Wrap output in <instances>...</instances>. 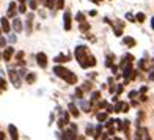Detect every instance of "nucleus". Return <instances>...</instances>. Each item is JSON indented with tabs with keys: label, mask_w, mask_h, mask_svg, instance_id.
Masks as SVG:
<instances>
[{
	"label": "nucleus",
	"mask_w": 154,
	"mask_h": 140,
	"mask_svg": "<svg viewBox=\"0 0 154 140\" xmlns=\"http://www.w3.org/2000/svg\"><path fill=\"white\" fill-rule=\"evenodd\" d=\"M54 73H55V76H58V77H61V79H65L68 83H75V82H77V77L74 76V73H71L69 69L63 68V66H55V68H54Z\"/></svg>",
	"instance_id": "1"
},
{
	"label": "nucleus",
	"mask_w": 154,
	"mask_h": 140,
	"mask_svg": "<svg viewBox=\"0 0 154 140\" xmlns=\"http://www.w3.org/2000/svg\"><path fill=\"white\" fill-rule=\"evenodd\" d=\"M75 58L79 60V63H83V60H87V47L85 46H77L75 47Z\"/></svg>",
	"instance_id": "2"
},
{
	"label": "nucleus",
	"mask_w": 154,
	"mask_h": 140,
	"mask_svg": "<svg viewBox=\"0 0 154 140\" xmlns=\"http://www.w3.org/2000/svg\"><path fill=\"white\" fill-rule=\"evenodd\" d=\"M36 61H38V65H39L41 68H46V66H47V57H46V54L39 52V54L36 55Z\"/></svg>",
	"instance_id": "3"
},
{
	"label": "nucleus",
	"mask_w": 154,
	"mask_h": 140,
	"mask_svg": "<svg viewBox=\"0 0 154 140\" xmlns=\"http://www.w3.org/2000/svg\"><path fill=\"white\" fill-rule=\"evenodd\" d=\"M63 25H65V30H71V13L69 11H66L63 16Z\"/></svg>",
	"instance_id": "4"
},
{
	"label": "nucleus",
	"mask_w": 154,
	"mask_h": 140,
	"mask_svg": "<svg viewBox=\"0 0 154 140\" xmlns=\"http://www.w3.org/2000/svg\"><path fill=\"white\" fill-rule=\"evenodd\" d=\"M0 25H2V30H3L5 33H8L10 29H11V27H10V22H8V19H6V17H2V19H0Z\"/></svg>",
	"instance_id": "5"
},
{
	"label": "nucleus",
	"mask_w": 154,
	"mask_h": 140,
	"mask_svg": "<svg viewBox=\"0 0 154 140\" xmlns=\"http://www.w3.org/2000/svg\"><path fill=\"white\" fill-rule=\"evenodd\" d=\"M13 54H14V47H6V51L3 52V60L5 61H10Z\"/></svg>",
	"instance_id": "6"
},
{
	"label": "nucleus",
	"mask_w": 154,
	"mask_h": 140,
	"mask_svg": "<svg viewBox=\"0 0 154 140\" xmlns=\"http://www.w3.org/2000/svg\"><path fill=\"white\" fill-rule=\"evenodd\" d=\"M10 79H11V82L14 83V85L19 88L20 85H19V79H17V74H16V71H10Z\"/></svg>",
	"instance_id": "7"
},
{
	"label": "nucleus",
	"mask_w": 154,
	"mask_h": 140,
	"mask_svg": "<svg viewBox=\"0 0 154 140\" xmlns=\"http://www.w3.org/2000/svg\"><path fill=\"white\" fill-rule=\"evenodd\" d=\"M61 137H65V138H75V129L71 128V131H65V134H63Z\"/></svg>",
	"instance_id": "8"
},
{
	"label": "nucleus",
	"mask_w": 154,
	"mask_h": 140,
	"mask_svg": "<svg viewBox=\"0 0 154 140\" xmlns=\"http://www.w3.org/2000/svg\"><path fill=\"white\" fill-rule=\"evenodd\" d=\"M8 131H10V134H11V138H17V137H19V135H17V129H16L13 124L8 126Z\"/></svg>",
	"instance_id": "9"
},
{
	"label": "nucleus",
	"mask_w": 154,
	"mask_h": 140,
	"mask_svg": "<svg viewBox=\"0 0 154 140\" xmlns=\"http://www.w3.org/2000/svg\"><path fill=\"white\" fill-rule=\"evenodd\" d=\"M68 124V114H65V117H61L58 120V128H63V126Z\"/></svg>",
	"instance_id": "10"
},
{
	"label": "nucleus",
	"mask_w": 154,
	"mask_h": 140,
	"mask_svg": "<svg viewBox=\"0 0 154 140\" xmlns=\"http://www.w3.org/2000/svg\"><path fill=\"white\" fill-rule=\"evenodd\" d=\"M13 27H14L16 32H20V30H22V24H20L19 19H14V20H13Z\"/></svg>",
	"instance_id": "11"
},
{
	"label": "nucleus",
	"mask_w": 154,
	"mask_h": 140,
	"mask_svg": "<svg viewBox=\"0 0 154 140\" xmlns=\"http://www.w3.org/2000/svg\"><path fill=\"white\" fill-rule=\"evenodd\" d=\"M14 11H16V3L11 2V3H10V10H8V16L13 17V16H14Z\"/></svg>",
	"instance_id": "12"
},
{
	"label": "nucleus",
	"mask_w": 154,
	"mask_h": 140,
	"mask_svg": "<svg viewBox=\"0 0 154 140\" xmlns=\"http://www.w3.org/2000/svg\"><path fill=\"white\" fill-rule=\"evenodd\" d=\"M69 112H71L74 117H79V110H77V107L74 106V104H69Z\"/></svg>",
	"instance_id": "13"
},
{
	"label": "nucleus",
	"mask_w": 154,
	"mask_h": 140,
	"mask_svg": "<svg viewBox=\"0 0 154 140\" xmlns=\"http://www.w3.org/2000/svg\"><path fill=\"white\" fill-rule=\"evenodd\" d=\"M131 73H132V66H131V65H128V66L124 68V73H123V76H124L126 79H128L129 76H131Z\"/></svg>",
	"instance_id": "14"
},
{
	"label": "nucleus",
	"mask_w": 154,
	"mask_h": 140,
	"mask_svg": "<svg viewBox=\"0 0 154 140\" xmlns=\"http://www.w3.org/2000/svg\"><path fill=\"white\" fill-rule=\"evenodd\" d=\"M79 104H80V107H82L83 110H85V112H90V104H88L87 101H80Z\"/></svg>",
	"instance_id": "15"
},
{
	"label": "nucleus",
	"mask_w": 154,
	"mask_h": 140,
	"mask_svg": "<svg viewBox=\"0 0 154 140\" xmlns=\"http://www.w3.org/2000/svg\"><path fill=\"white\" fill-rule=\"evenodd\" d=\"M32 19H33V14H29V17H27V32L32 30Z\"/></svg>",
	"instance_id": "16"
},
{
	"label": "nucleus",
	"mask_w": 154,
	"mask_h": 140,
	"mask_svg": "<svg viewBox=\"0 0 154 140\" xmlns=\"http://www.w3.org/2000/svg\"><path fill=\"white\" fill-rule=\"evenodd\" d=\"M123 41H124V44H129V46H134V44H135L134 38H129V36H126V38L123 39Z\"/></svg>",
	"instance_id": "17"
},
{
	"label": "nucleus",
	"mask_w": 154,
	"mask_h": 140,
	"mask_svg": "<svg viewBox=\"0 0 154 140\" xmlns=\"http://www.w3.org/2000/svg\"><path fill=\"white\" fill-rule=\"evenodd\" d=\"M68 58H66V55H58V57H55V61H57V63H63V61H66Z\"/></svg>",
	"instance_id": "18"
},
{
	"label": "nucleus",
	"mask_w": 154,
	"mask_h": 140,
	"mask_svg": "<svg viewBox=\"0 0 154 140\" xmlns=\"http://www.w3.org/2000/svg\"><path fill=\"white\" fill-rule=\"evenodd\" d=\"M96 118H97V121H106L107 120V114H97Z\"/></svg>",
	"instance_id": "19"
},
{
	"label": "nucleus",
	"mask_w": 154,
	"mask_h": 140,
	"mask_svg": "<svg viewBox=\"0 0 154 140\" xmlns=\"http://www.w3.org/2000/svg\"><path fill=\"white\" fill-rule=\"evenodd\" d=\"M35 79H36V76H35V74H29V76H25V80L29 82V83L35 82Z\"/></svg>",
	"instance_id": "20"
},
{
	"label": "nucleus",
	"mask_w": 154,
	"mask_h": 140,
	"mask_svg": "<svg viewBox=\"0 0 154 140\" xmlns=\"http://www.w3.org/2000/svg\"><path fill=\"white\" fill-rule=\"evenodd\" d=\"M46 6H47V8H54V6H55V0H46Z\"/></svg>",
	"instance_id": "21"
},
{
	"label": "nucleus",
	"mask_w": 154,
	"mask_h": 140,
	"mask_svg": "<svg viewBox=\"0 0 154 140\" xmlns=\"http://www.w3.org/2000/svg\"><path fill=\"white\" fill-rule=\"evenodd\" d=\"M135 19L138 20V22H143V20H145V14H143V13H138V14L135 16Z\"/></svg>",
	"instance_id": "22"
},
{
	"label": "nucleus",
	"mask_w": 154,
	"mask_h": 140,
	"mask_svg": "<svg viewBox=\"0 0 154 140\" xmlns=\"http://www.w3.org/2000/svg\"><path fill=\"white\" fill-rule=\"evenodd\" d=\"M29 5L32 10H36V0H29Z\"/></svg>",
	"instance_id": "23"
},
{
	"label": "nucleus",
	"mask_w": 154,
	"mask_h": 140,
	"mask_svg": "<svg viewBox=\"0 0 154 140\" xmlns=\"http://www.w3.org/2000/svg\"><path fill=\"white\" fill-rule=\"evenodd\" d=\"M19 13H25L27 11V8H25V5L24 3H20V6H19V10H17Z\"/></svg>",
	"instance_id": "24"
},
{
	"label": "nucleus",
	"mask_w": 154,
	"mask_h": 140,
	"mask_svg": "<svg viewBox=\"0 0 154 140\" xmlns=\"http://www.w3.org/2000/svg\"><path fill=\"white\" fill-rule=\"evenodd\" d=\"M6 87V82H5V79L3 77H0V88H5Z\"/></svg>",
	"instance_id": "25"
},
{
	"label": "nucleus",
	"mask_w": 154,
	"mask_h": 140,
	"mask_svg": "<svg viewBox=\"0 0 154 140\" xmlns=\"http://www.w3.org/2000/svg\"><path fill=\"white\" fill-rule=\"evenodd\" d=\"M77 20H80V22H83V14H82V13H77Z\"/></svg>",
	"instance_id": "26"
},
{
	"label": "nucleus",
	"mask_w": 154,
	"mask_h": 140,
	"mask_svg": "<svg viewBox=\"0 0 154 140\" xmlns=\"http://www.w3.org/2000/svg\"><path fill=\"white\" fill-rule=\"evenodd\" d=\"M57 2H58L57 3V8L58 10H63V0H57Z\"/></svg>",
	"instance_id": "27"
},
{
	"label": "nucleus",
	"mask_w": 154,
	"mask_h": 140,
	"mask_svg": "<svg viewBox=\"0 0 154 140\" xmlns=\"http://www.w3.org/2000/svg\"><path fill=\"white\" fill-rule=\"evenodd\" d=\"M6 44V39L5 38H2V36H0V47H3Z\"/></svg>",
	"instance_id": "28"
},
{
	"label": "nucleus",
	"mask_w": 154,
	"mask_h": 140,
	"mask_svg": "<svg viewBox=\"0 0 154 140\" xmlns=\"http://www.w3.org/2000/svg\"><path fill=\"white\" fill-rule=\"evenodd\" d=\"M88 29V24H82L80 25V30H87Z\"/></svg>",
	"instance_id": "29"
},
{
	"label": "nucleus",
	"mask_w": 154,
	"mask_h": 140,
	"mask_svg": "<svg viewBox=\"0 0 154 140\" xmlns=\"http://www.w3.org/2000/svg\"><path fill=\"white\" fill-rule=\"evenodd\" d=\"M75 95L80 98V96H82V90H80V88H77V90H75Z\"/></svg>",
	"instance_id": "30"
},
{
	"label": "nucleus",
	"mask_w": 154,
	"mask_h": 140,
	"mask_svg": "<svg viewBox=\"0 0 154 140\" xmlns=\"http://www.w3.org/2000/svg\"><path fill=\"white\" fill-rule=\"evenodd\" d=\"M91 96H93V99H97V98H99V93H97V92H94Z\"/></svg>",
	"instance_id": "31"
},
{
	"label": "nucleus",
	"mask_w": 154,
	"mask_h": 140,
	"mask_svg": "<svg viewBox=\"0 0 154 140\" xmlns=\"http://www.w3.org/2000/svg\"><path fill=\"white\" fill-rule=\"evenodd\" d=\"M126 17H128L129 20H134V16H132V14H131V13H129V14H126Z\"/></svg>",
	"instance_id": "32"
},
{
	"label": "nucleus",
	"mask_w": 154,
	"mask_h": 140,
	"mask_svg": "<svg viewBox=\"0 0 154 140\" xmlns=\"http://www.w3.org/2000/svg\"><path fill=\"white\" fill-rule=\"evenodd\" d=\"M10 41H11V43H16V36H14V35H13V36H10Z\"/></svg>",
	"instance_id": "33"
},
{
	"label": "nucleus",
	"mask_w": 154,
	"mask_h": 140,
	"mask_svg": "<svg viewBox=\"0 0 154 140\" xmlns=\"http://www.w3.org/2000/svg\"><path fill=\"white\" fill-rule=\"evenodd\" d=\"M149 79H151V80H154V71H152V73L149 74Z\"/></svg>",
	"instance_id": "34"
},
{
	"label": "nucleus",
	"mask_w": 154,
	"mask_h": 140,
	"mask_svg": "<svg viewBox=\"0 0 154 140\" xmlns=\"http://www.w3.org/2000/svg\"><path fill=\"white\" fill-rule=\"evenodd\" d=\"M151 27H152V30H154V17L151 19Z\"/></svg>",
	"instance_id": "35"
},
{
	"label": "nucleus",
	"mask_w": 154,
	"mask_h": 140,
	"mask_svg": "<svg viewBox=\"0 0 154 140\" xmlns=\"http://www.w3.org/2000/svg\"><path fill=\"white\" fill-rule=\"evenodd\" d=\"M19 2H20V3H25V2H27V0H19Z\"/></svg>",
	"instance_id": "36"
},
{
	"label": "nucleus",
	"mask_w": 154,
	"mask_h": 140,
	"mask_svg": "<svg viewBox=\"0 0 154 140\" xmlns=\"http://www.w3.org/2000/svg\"><path fill=\"white\" fill-rule=\"evenodd\" d=\"M91 2H94V3H96V2H97V0H91Z\"/></svg>",
	"instance_id": "37"
},
{
	"label": "nucleus",
	"mask_w": 154,
	"mask_h": 140,
	"mask_svg": "<svg viewBox=\"0 0 154 140\" xmlns=\"http://www.w3.org/2000/svg\"><path fill=\"white\" fill-rule=\"evenodd\" d=\"M0 58H2V54H0Z\"/></svg>",
	"instance_id": "38"
}]
</instances>
